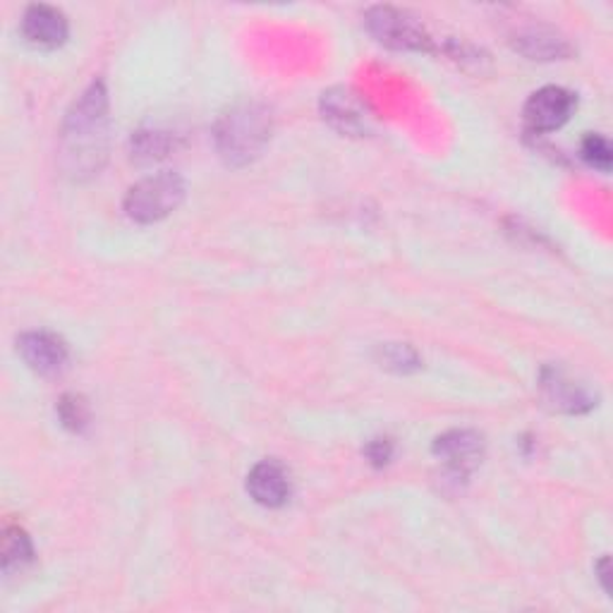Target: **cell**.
Segmentation results:
<instances>
[{
    "mask_svg": "<svg viewBox=\"0 0 613 613\" xmlns=\"http://www.w3.org/2000/svg\"><path fill=\"white\" fill-rule=\"evenodd\" d=\"M434 453L455 473H469L484 458V441L467 430H453L436 438Z\"/></svg>",
    "mask_w": 613,
    "mask_h": 613,
    "instance_id": "obj_7",
    "label": "cell"
},
{
    "mask_svg": "<svg viewBox=\"0 0 613 613\" xmlns=\"http://www.w3.org/2000/svg\"><path fill=\"white\" fill-rule=\"evenodd\" d=\"M32 545L30 537H27L22 530H8L6 539H3V570L8 575H12L18 570H24V566L32 563Z\"/></svg>",
    "mask_w": 613,
    "mask_h": 613,
    "instance_id": "obj_13",
    "label": "cell"
},
{
    "mask_svg": "<svg viewBox=\"0 0 613 613\" xmlns=\"http://www.w3.org/2000/svg\"><path fill=\"white\" fill-rule=\"evenodd\" d=\"M20 352H22L24 362L39 374L61 372L67 360V350L63 346V340L51 334H44V331L24 334L20 338Z\"/></svg>",
    "mask_w": 613,
    "mask_h": 613,
    "instance_id": "obj_9",
    "label": "cell"
},
{
    "mask_svg": "<svg viewBox=\"0 0 613 613\" xmlns=\"http://www.w3.org/2000/svg\"><path fill=\"white\" fill-rule=\"evenodd\" d=\"M168 137L163 133H137L133 137V159L154 163L168 154Z\"/></svg>",
    "mask_w": 613,
    "mask_h": 613,
    "instance_id": "obj_14",
    "label": "cell"
},
{
    "mask_svg": "<svg viewBox=\"0 0 613 613\" xmlns=\"http://www.w3.org/2000/svg\"><path fill=\"white\" fill-rule=\"evenodd\" d=\"M367 455L369 458H372V463H377V465H383L387 463L389 458H391V446H389V441H374L372 446L367 448Z\"/></svg>",
    "mask_w": 613,
    "mask_h": 613,
    "instance_id": "obj_18",
    "label": "cell"
},
{
    "mask_svg": "<svg viewBox=\"0 0 613 613\" xmlns=\"http://www.w3.org/2000/svg\"><path fill=\"white\" fill-rule=\"evenodd\" d=\"M367 27L381 44L391 49H405V51H422L430 46V36H426L424 27L410 18L408 12L395 8H374L369 10Z\"/></svg>",
    "mask_w": 613,
    "mask_h": 613,
    "instance_id": "obj_4",
    "label": "cell"
},
{
    "mask_svg": "<svg viewBox=\"0 0 613 613\" xmlns=\"http://www.w3.org/2000/svg\"><path fill=\"white\" fill-rule=\"evenodd\" d=\"M22 34L39 49H59L67 39V20L51 6H32L22 18Z\"/></svg>",
    "mask_w": 613,
    "mask_h": 613,
    "instance_id": "obj_6",
    "label": "cell"
},
{
    "mask_svg": "<svg viewBox=\"0 0 613 613\" xmlns=\"http://www.w3.org/2000/svg\"><path fill=\"white\" fill-rule=\"evenodd\" d=\"M324 113L338 130L344 133H360L364 127V116L362 110L355 104V98L346 92L340 94H329L324 98Z\"/></svg>",
    "mask_w": 613,
    "mask_h": 613,
    "instance_id": "obj_12",
    "label": "cell"
},
{
    "mask_svg": "<svg viewBox=\"0 0 613 613\" xmlns=\"http://www.w3.org/2000/svg\"><path fill=\"white\" fill-rule=\"evenodd\" d=\"M61 418H63L65 426H70V430L77 432V430H82L84 424H87L89 412H87V405H84L82 398L65 395L61 401Z\"/></svg>",
    "mask_w": 613,
    "mask_h": 613,
    "instance_id": "obj_16",
    "label": "cell"
},
{
    "mask_svg": "<svg viewBox=\"0 0 613 613\" xmlns=\"http://www.w3.org/2000/svg\"><path fill=\"white\" fill-rule=\"evenodd\" d=\"M108 154V96L104 84L80 96L67 113L61 137V161L65 173L75 180L92 178L102 170Z\"/></svg>",
    "mask_w": 613,
    "mask_h": 613,
    "instance_id": "obj_1",
    "label": "cell"
},
{
    "mask_svg": "<svg viewBox=\"0 0 613 613\" xmlns=\"http://www.w3.org/2000/svg\"><path fill=\"white\" fill-rule=\"evenodd\" d=\"M247 492L256 504H262L266 508H278L288 501L290 482L278 463L264 461L260 465H254L252 473L247 475Z\"/></svg>",
    "mask_w": 613,
    "mask_h": 613,
    "instance_id": "obj_8",
    "label": "cell"
},
{
    "mask_svg": "<svg viewBox=\"0 0 613 613\" xmlns=\"http://www.w3.org/2000/svg\"><path fill=\"white\" fill-rule=\"evenodd\" d=\"M545 395L556 410L563 412H582L592 408L590 393L561 372H549L545 377Z\"/></svg>",
    "mask_w": 613,
    "mask_h": 613,
    "instance_id": "obj_11",
    "label": "cell"
},
{
    "mask_svg": "<svg viewBox=\"0 0 613 613\" xmlns=\"http://www.w3.org/2000/svg\"><path fill=\"white\" fill-rule=\"evenodd\" d=\"M575 110V96L563 87H545L525 104V120L535 133H553L563 127Z\"/></svg>",
    "mask_w": 613,
    "mask_h": 613,
    "instance_id": "obj_5",
    "label": "cell"
},
{
    "mask_svg": "<svg viewBox=\"0 0 613 613\" xmlns=\"http://www.w3.org/2000/svg\"><path fill=\"white\" fill-rule=\"evenodd\" d=\"M184 197V182L178 173L149 176L127 192L125 211L137 223H156L173 213Z\"/></svg>",
    "mask_w": 613,
    "mask_h": 613,
    "instance_id": "obj_3",
    "label": "cell"
},
{
    "mask_svg": "<svg viewBox=\"0 0 613 613\" xmlns=\"http://www.w3.org/2000/svg\"><path fill=\"white\" fill-rule=\"evenodd\" d=\"M582 156H584V161L592 163L599 170H604V173L611 168V147H609V141L604 137L590 135L588 139H584L582 141Z\"/></svg>",
    "mask_w": 613,
    "mask_h": 613,
    "instance_id": "obj_15",
    "label": "cell"
},
{
    "mask_svg": "<svg viewBox=\"0 0 613 613\" xmlns=\"http://www.w3.org/2000/svg\"><path fill=\"white\" fill-rule=\"evenodd\" d=\"M383 360L389 362V367L405 369L408 364H415V352L403 346H391V348H387V352H383Z\"/></svg>",
    "mask_w": 613,
    "mask_h": 613,
    "instance_id": "obj_17",
    "label": "cell"
},
{
    "mask_svg": "<svg viewBox=\"0 0 613 613\" xmlns=\"http://www.w3.org/2000/svg\"><path fill=\"white\" fill-rule=\"evenodd\" d=\"M271 137V116L256 104H240L223 113L216 125V145L231 166H245L260 156Z\"/></svg>",
    "mask_w": 613,
    "mask_h": 613,
    "instance_id": "obj_2",
    "label": "cell"
},
{
    "mask_svg": "<svg viewBox=\"0 0 613 613\" xmlns=\"http://www.w3.org/2000/svg\"><path fill=\"white\" fill-rule=\"evenodd\" d=\"M512 46L532 61H561L570 55L568 41L549 27H527V30L518 32Z\"/></svg>",
    "mask_w": 613,
    "mask_h": 613,
    "instance_id": "obj_10",
    "label": "cell"
}]
</instances>
